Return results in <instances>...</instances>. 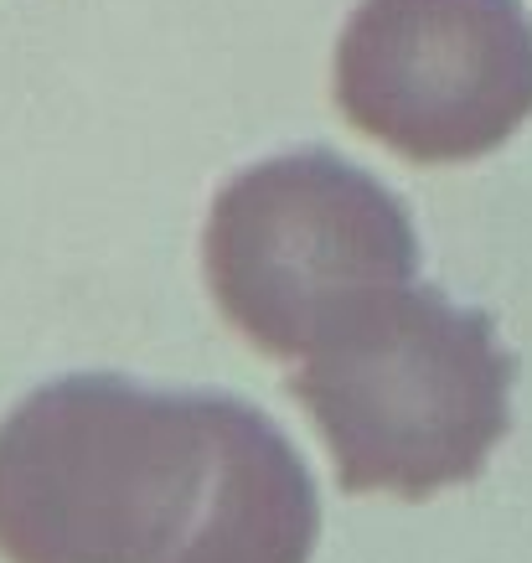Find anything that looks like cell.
I'll return each mask as SVG.
<instances>
[{
  "label": "cell",
  "instance_id": "obj_1",
  "mask_svg": "<svg viewBox=\"0 0 532 563\" xmlns=\"http://www.w3.org/2000/svg\"><path fill=\"white\" fill-rule=\"evenodd\" d=\"M315 538L306 461L228 393L78 373L0 424L5 563H310Z\"/></svg>",
  "mask_w": 532,
  "mask_h": 563
},
{
  "label": "cell",
  "instance_id": "obj_2",
  "mask_svg": "<svg viewBox=\"0 0 532 563\" xmlns=\"http://www.w3.org/2000/svg\"><path fill=\"white\" fill-rule=\"evenodd\" d=\"M512 377L491 316L413 285L315 346L290 393L321 429L342 492L424 501L486 471L512 424Z\"/></svg>",
  "mask_w": 532,
  "mask_h": 563
},
{
  "label": "cell",
  "instance_id": "obj_3",
  "mask_svg": "<svg viewBox=\"0 0 532 563\" xmlns=\"http://www.w3.org/2000/svg\"><path fill=\"white\" fill-rule=\"evenodd\" d=\"M202 258L218 310L264 357H310L362 310L413 290L419 239L373 172L295 151L218 191Z\"/></svg>",
  "mask_w": 532,
  "mask_h": 563
},
{
  "label": "cell",
  "instance_id": "obj_4",
  "mask_svg": "<svg viewBox=\"0 0 532 563\" xmlns=\"http://www.w3.org/2000/svg\"><path fill=\"white\" fill-rule=\"evenodd\" d=\"M336 103L419 166L491 155L532 120L522 0H362L336 42Z\"/></svg>",
  "mask_w": 532,
  "mask_h": 563
}]
</instances>
